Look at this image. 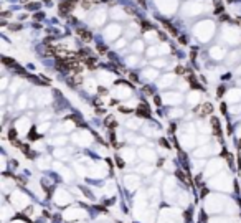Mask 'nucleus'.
I'll return each mask as SVG.
<instances>
[{"label":"nucleus","instance_id":"7ed1b4c3","mask_svg":"<svg viewBox=\"0 0 241 223\" xmlns=\"http://www.w3.org/2000/svg\"><path fill=\"white\" fill-rule=\"evenodd\" d=\"M211 104H203V108L200 109V111H197V113H200V116H207V114H210L211 113Z\"/></svg>","mask_w":241,"mask_h":223},{"label":"nucleus","instance_id":"0eeeda50","mask_svg":"<svg viewBox=\"0 0 241 223\" xmlns=\"http://www.w3.org/2000/svg\"><path fill=\"white\" fill-rule=\"evenodd\" d=\"M15 137H17V134H15V131H13V129H12V131H10V139L13 141V139H15Z\"/></svg>","mask_w":241,"mask_h":223},{"label":"nucleus","instance_id":"1a4fd4ad","mask_svg":"<svg viewBox=\"0 0 241 223\" xmlns=\"http://www.w3.org/2000/svg\"><path fill=\"white\" fill-rule=\"evenodd\" d=\"M12 30H20V25H12Z\"/></svg>","mask_w":241,"mask_h":223},{"label":"nucleus","instance_id":"20e7f679","mask_svg":"<svg viewBox=\"0 0 241 223\" xmlns=\"http://www.w3.org/2000/svg\"><path fill=\"white\" fill-rule=\"evenodd\" d=\"M164 25H165V28H167L168 32H172V35H177V30L173 28V26H172L170 23H168V22H164Z\"/></svg>","mask_w":241,"mask_h":223},{"label":"nucleus","instance_id":"ddd939ff","mask_svg":"<svg viewBox=\"0 0 241 223\" xmlns=\"http://www.w3.org/2000/svg\"><path fill=\"white\" fill-rule=\"evenodd\" d=\"M22 2H28V0H22Z\"/></svg>","mask_w":241,"mask_h":223},{"label":"nucleus","instance_id":"f257e3e1","mask_svg":"<svg viewBox=\"0 0 241 223\" xmlns=\"http://www.w3.org/2000/svg\"><path fill=\"white\" fill-rule=\"evenodd\" d=\"M76 2H78V0H66V2L60 3V13H61V15H68V13L74 8Z\"/></svg>","mask_w":241,"mask_h":223},{"label":"nucleus","instance_id":"9b49d317","mask_svg":"<svg viewBox=\"0 0 241 223\" xmlns=\"http://www.w3.org/2000/svg\"><path fill=\"white\" fill-rule=\"evenodd\" d=\"M101 2H104V3L108 2V3H111V2H112V0H101Z\"/></svg>","mask_w":241,"mask_h":223},{"label":"nucleus","instance_id":"9d476101","mask_svg":"<svg viewBox=\"0 0 241 223\" xmlns=\"http://www.w3.org/2000/svg\"><path fill=\"white\" fill-rule=\"evenodd\" d=\"M180 43H187V37H182L180 38Z\"/></svg>","mask_w":241,"mask_h":223},{"label":"nucleus","instance_id":"6e6552de","mask_svg":"<svg viewBox=\"0 0 241 223\" xmlns=\"http://www.w3.org/2000/svg\"><path fill=\"white\" fill-rule=\"evenodd\" d=\"M106 93H108V91H106L104 88H99V94H106Z\"/></svg>","mask_w":241,"mask_h":223},{"label":"nucleus","instance_id":"39448f33","mask_svg":"<svg viewBox=\"0 0 241 223\" xmlns=\"http://www.w3.org/2000/svg\"><path fill=\"white\" fill-rule=\"evenodd\" d=\"M152 26H150V23H147V22H142V30H150Z\"/></svg>","mask_w":241,"mask_h":223},{"label":"nucleus","instance_id":"f03ea898","mask_svg":"<svg viewBox=\"0 0 241 223\" xmlns=\"http://www.w3.org/2000/svg\"><path fill=\"white\" fill-rule=\"evenodd\" d=\"M76 33L79 35V38H81L83 41H91V38H93L91 32H89V30H86V28H78Z\"/></svg>","mask_w":241,"mask_h":223},{"label":"nucleus","instance_id":"f8f14e48","mask_svg":"<svg viewBox=\"0 0 241 223\" xmlns=\"http://www.w3.org/2000/svg\"><path fill=\"white\" fill-rule=\"evenodd\" d=\"M43 2H46V3H48V2H50V0H43Z\"/></svg>","mask_w":241,"mask_h":223},{"label":"nucleus","instance_id":"423d86ee","mask_svg":"<svg viewBox=\"0 0 241 223\" xmlns=\"http://www.w3.org/2000/svg\"><path fill=\"white\" fill-rule=\"evenodd\" d=\"M223 91H225V88H223V86L218 88V96H223Z\"/></svg>","mask_w":241,"mask_h":223}]
</instances>
